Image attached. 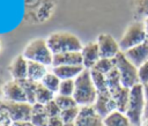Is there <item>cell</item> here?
Returning a JSON list of instances; mask_svg holds the SVG:
<instances>
[{
    "instance_id": "cell-38",
    "label": "cell",
    "mask_w": 148,
    "mask_h": 126,
    "mask_svg": "<svg viewBox=\"0 0 148 126\" xmlns=\"http://www.w3.org/2000/svg\"><path fill=\"white\" fill-rule=\"evenodd\" d=\"M143 94H145L146 101H148V83L147 84H143Z\"/></svg>"
},
{
    "instance_id": "cell-5",
    "label": "cell",
    "mask_w": 148,
    "mask_h": 126,
    "mask_svg": "<svg viewBox=\"0 0 148 126\" xmlns=\"http://www.w3.org/2000/svg\"><path fill=\"white\" fill-rule=\"evenodd\" d=\"M146 105V97L143 94V86L138 83L130 90V99L125 114L132 125L139 126L143 120V110Z\"/></svg>"
},
{
    "instance_id": "cell-26",
    "label": "cell",
    "mask_w": 148,
    "mask_h": 126,
    "mask_svg": "<svg viewBox=\"0 0 148 126\" xmlns=\"http://www.w3.org/2000/svg\"><path fill=\"white\" fill-rule=\"evenodd\" d=\"M90 74H91V79L96 87L97 92H104V91L109 90L108 82H106V75H104L97 71H94V69H90Z\"/></svg>"
},
{
    "instance_id": "cell-42",
    "label": "cell",
    "mask_w": 148,
    "mask_h": 126,
    "mask_svg": "<svg viewBox=\"0 0 148 126\" xmlns=\"http://www.w3.org/2000/svg\"><path fill=\"white\" fill-rule=\"evenodd\" d=\"M64 126H75V123H65Z\"/></svg>"
},
{
    "instance_id": "cell-28",
    "label": "cell",
    "mask_w": 148,
    "mask_h": 126,
    "mask_svg": "<svg viewBox=\"0 0 148 126\" xmlns=\"http://www.w3.org/2000/svg\"><path fill=\"white\" fill-rule=\"evenodd\" d=\"M54 101L60 108V110H66V109H71L74 106H79L73 96H62V95L57 94L54 97Z\"/></svg>"
},
{
    "instance_id": "cell-20",
    "label": "cell",
    "mask_w": 148,
    "mask_h": 126,
    "mask_svg": "<svg viewBox=\"0 0 148 126\" xmlns=\"http://www.w3.org/2000/svg\"><path fill=\"white\" fill-rule=\"evenodd\" d=\"M104 126H132L127 116L118 110L111 112L109 116L103 118Z\"/></svg>"
},
{
    "instance_id": "cell-34",
    "label": "cell",
    "mask_w": 148,
    "mask_h": 126,
    "mask_svg": "<svg viewBox=\"0 0 148 126\" xmlns=\"http://www.w3.org/2000/svg\"><path fill=\"white\" fill-rule=\"evenodd\" d=\"M0 126H14V121L10 119L8 112L0 104Z\"/></svg>"
},
{
    "instance_id": "cell-15",
    "label": "cell",
    "mask_w": 148,
    "mask_h": 126,
    "mask_svg": "<svg viewBox=\"0 0 148 126\" xmlns=\"http://www.w3.org/2000/svg\"><path fill=\"white\" fill-rule=\"evenodd\" d=\"M8 72L13 80L22 81L28 79V60L23 57V54L14 57L8 66Z\"/></svg>"
},
{
    "instance_id": "cell-18",
    "label": "cell",
    "mask_w": 148,
    "mask_h": 126,
    "mask_svg": "<svg viewBox=\"0 0 148 126\" xmlns=\"http://www.w3.org/2000/svg\"><path fill=\"white\" fill-rule=\"evenodd\" d=\"M47 66L37 62V61H29L28 60V79L35 82H40L43 77L47 74Z\"/></svg>"
},
{
    "instance_id": "cell-29",
    "label": "cell",
    "mask_w": 148,
    "mask_h": 126,
    "mask_svg": "<svg viewBox=\"0 0 148 126\" xmlns=\"http://www.w3.org/2000/svg\"><path fill=\"white\" fill-rule=\"evenodd\" d=\"M75 89V81L74 80H61L58 95L62 96H73Z\"/></svg>"
},
{
    "instance_id": "cell-14",
    "label": "cell",
    "mask_w": 148,
    "mask_h": 126,
    "mask_svg": "<svg viewBox=\"0 0 148 126\" xmlns=\"http://www.w3.org/2000/svg\"><path fill=\"white\" fill-rule=\"evenodd\" d=\"M126 58L138 68L148 61V39L124 52Z\"/></svg>"
},
{
    "instance_id": "cell-25",
    "label": "cell",
    "mask_w": 148,
    "mask_h": 126,
    "mask_svg": "<svg viewBox=\"0 0 148 126\" xmlns=\"http://www.w3.org/2000/svg\"><path fill=\"white\" fill-rule=\"evenodd\" d=\"M60 82L61 80L51 71V72H47V74L43 77V80L40 81V83L43 86H45L49 90H51L52 92H54L56 95L58 94V90H59V86H60Z\"/></svg>"
},
{
    "instance_id": "cell-23",
    "label": "cell",
    "mask_w": 148,
    "mask_h": 126,
    "mask_svg": "<svg viewBox=\"0 0 148 126\" xmlns=\"http://www.w3.org/2000/svg\"><path fill=\"white\" fill-rule=\"evenodd\" d=\"M54 97H56V94L54 92H52L45 86H43L40 82H38L37 90H36V103H39V104L45 105L46 103L53 101Z\"/></svg>"
},
{
    "instance_id": "cell-30",
    "label": "cell",
    "mask_w": 148,
    "mask_h": 126,
    "mask_svg": "<svg viewBox=\"0 0 148 126\" xmlns=\"http://www.w3.org/2000/svg\"><path fill=\"white\" fill-rule=\"evenodd\" d=\"M80 112V106H74L71 109L61 110L60 112V118L62 119L64 123H75L77 116Z\"/></svg>"
},
{
    "instance_id": "cell-1",
    "label": "cell",
    "mask_w": 148,
    "mask_h": 126,
    "mask_svg": "<svg viewBox=\"0 0 148 126\" xmlns=\"http://www.w3.org/2000/svg\"><path fill=\"white\" fill-rule=\"evenodd\" d=\"M45 39L53 55L65 52H81L83 47L81 39L76 35L65 30L51 32Z\"/></svg>"
},
{
    "instance_id": "cell-12",
    "label": "cell",
    "mask_w": 148,
    "mask_h": 126,
    "mask_svg": "<svg viewBox=\"0 0 148 126\" xmlns=\"http://www.w3.org/2000/svg\"><path fill=\"white\" fill-rule=\"evenodd\" d=\"M2 97L5 101H9V102H27V97L20 81L13 79L3 83Z\"/></svg>"
},
{
    "instance_id": "cell-43",
    "label": "cell",
    "mask_w": 148,
    "mask_h": 126,
    "mask_svg": "<svg viewBox=\"0 0 148 126\" xmlns=\"http://www.w3.org/2000/svg\"><path fill=\"white\" fill-rule=\"evenodd\" d=\"M1 50H2V40L0 38V52H1Z\"/></svg>"
},
{
    "instance_id": "cell-4",
    "label": "cell",
    "mask_w": 148,
    "mask_h": 126,
    "mask_svg": "<svg viewBox=\"0 0 148 126\" xmlns=\"http://www.w3.org/2000/svg\"><path fill=\"white\" fill-rule=\"evenodd\" d=\"M23 57L29 61H37L45 66H52L53 53L51 52L46 39L38 37L31 39L23 49Z\"/></svg>"
},
{
    "instance_id": "cell-8",
    "label": "cell",
    "mask_w": 148,
    "mask_h": 126,
    "mask_svg": "<svg viewBox=\"0 0 148 126\" xmlns=\"http://www.w3.org/2000/svg\"><path fill=\"white\" fill-rule=\"evenodd\" d=\"M1 106L8 112L10 119L14 123L17 121H30L32 105L28 102H9L0 99Z\"/></svg>"
},
{
    "instance_id": "cell-3",
    "label": "cell",
    "mask_w": 148,
    "mask_h": 126,
    "mask_svg": "<svg viewBox=\"0 0 148 126\" xmlns=\"http://www.w3.org/2000/svg\"><path fill=\"white\" fill-rule=\"evenodd\" d=\"M75 81V89L73 97L79 106H91L94 105L97 90L92 82L90 69H83L81 74L74 80Z\"/></svg>"
},
{
    "instance_id": "cell-27",
    "label": "cell",
    "mask_w": 148,
    "mask_h": 126,
    "mask_svg": "<svg viewBox=\"0 0 148 126\" xmlns=\"http://www.w3.org/2000/svg\"><path fill=\"white\" fill-rule=\"evenodd\" d=\"M116 67V61H114V58L113 59H110V58H101L96 65L94 66V71H97L104 75L109 74L113 68Z\"/></svg>"
},
{
    "instance_id": "cell-33",
    "label": "cell",
    "mask_w": 148,
    "mask_h": 126,
    "mask_svg": "<svg viewBox=\"0 0 148 126\" xmlns=\"http://www.w3.org/2000/svg\"><path fill=\"white\" fill-rule=\"evenodd\" d=\"M138 75H139V83L140 84L143 86V84L148 83V61L138 68Z\"/></svg>"
},
{
    "instance_id": "cell-32",
    "label": "cell",
    "mask_w": 148,
    "mask_h": 126,
    "mask_svg": "<svg viewBox=\"0 0 148 126\" xmlns=\"http://www.w3.org/2000/svg\"><path fill=\"white\" fill-rule=\"evenodd\" d=\"M44 108H45V112H46V114H47L49 118L60 116L61 110H60V108L58 106V104L56 103L54 99L51 101V102H49V103H46V104L44 105Z\"/></svg>"
},
{
    "instance_id": "cell-37",
    "label": "cell",
    "mask_w": 148,
    "mask_h": 126,
    "mask_svg": "<svg viewBox=\"0 0 148 126\" xmlns=\"http://www.w3.org/2000/svg\"><path fill=\"white\" fill-rule=\"evenodd\" d=\"M143 119H148V101H146V105L143 110Z\"/></svg>"
},
{
    "instance_id": "cell-10",
    "label": "cell",
    "mask_w": 148,
    "mask_h": 126,
    "mask_svg": "<svg viewBox=\"0 0 148 126\" xmlns=\"http://www.w3.org/2000/svg\"><path fill=\"white\" fill-rule=\"evenodd\" d=\"M75 126H104L103 118L95 111L94 106H80Z\"/></svg>"
},
{
    "instance_id": "cell-35",
    "label": "cell",
    "mask_w": 148,
    "mask_h": 126,
    "mask_svg": "<svg viewBox=\"0 0 148 126\" xmlns=\"http://www.w3.org/2000/svg\"><path fill=\"white\" fill-rule=\"evenodd\" d=\"M64 124L65 123L62 121L60 116L51 117V118H49V121H47V126H64Z\"/></svg>"
},
{
    "instance_id": "cell-22",
    "label": "cell",
    "mask_w": 148,
    "mask_h": 126,
    "mask_svg": "<svg viewBox=\"0 0 148 126\" xmlns=\"http://www.w3.org/2000/svg\"><path fill=\"white\" fill-rule=\"evenodd\" d=\"M23 90H24V94H25V97H27V102L29 104H35L36 103V90H37V86H38V82H35V81H31L29 79H25V80H22L20 81Z\"/></svg>"
},
{
    "instance_id": "cell-11",
    "label": "cell",
    "mask_w": 148,
    "mask_h": 126,
    "mask_svg": "<svg viewBox=\"0 0 148 126\" xmlns=\"http://www.w3.org/2000/svg\"><path fill=\"white\" fill-rule=\"evenodd\" d=\"M92 106H94L95 111L102 118H105L111 112L117 110L116 102H114V99L111 96L109 90L104 91V92H97V97H96V101H95Z\"/></svg>"
},
{
    "instance_id": "cell-16",
    "label": "cell",
    "mask_w": 148,
    "mask_h": 126,
    "mask_svg": "<svg viewBox=\"0 0 148 126\" xmlns=\"http://www.w3.org/2000/svg\"><path fill=\"white\" fill-rule=\"evenodd\" d=\"M84 69L82 65H64L52 67V72L60 80H75Z\"/></svg>"
},
{
    "instance_id": "cell-39",
    "label": "cell",
    "mask_w": 148,
    "mask_h": 126,
    "mask_svg": "<svg viewBox=\"0 0 148 126\" xmlns=\"http://www.w3.org/2000/svg\"><path fill=\"white\" fill-rule=\"evenodd\" d=\"M143 24H145V30H146L147 38H148V17H146V18L143 20Z\"/></svg>"
},
{
    "instance_id": "cell-41",
    "label": "cell",
    "mask_w": 148,
    "mask_h": 126,
    "mask_svg": "<svg viewBox=\"0 0 148 126\" xmlns=\"http://www.w3.org/2000/svg\"><path fill=\"white\" fill-rule=\"evenodd\" d=\"M141 126H148V119H143L141 123Z\"/></svg>"
},
{
    "instance_id": "cell-2",
    "label": "cell",
    "mask_w": 148,
    "mask_h": 126,
    "mask_svg": "<svg viewBox=\"0 0 148 126\" xmlns=\"http://www.w3.org/2000/svg\"><path fill=\"white\" fill-rule=\"evenodd\" d=\"M58 0H24V16L27 23H44L54 13Z\"/></svg>"
},
{
    "instance_id": "cell-31",
    "label": "cell",
    "mask_w": 148,
    "mask_h": 126,
    "mask_svg": "<svg viewBox=\"0 0 148 126\" xmlns=\"http://www.w3.org/2000/svg\"><path fill=\"white\" fill-rule=\"evenodd\" d=\"M134 9L139 16L148 17V0H134Z\"/></svg>"
},
{
    "instance_id": "cell-40",
    "label": "cell",
    "mask_w": 148,
    "mask_h": 126,
    "mask_svg": "<svg viewBox=\"0 0 148 126\" xmlns=\"http://www.w3.org/2000/svg\"><path fill=\"white\" fill-rule=\"evenodd\" d=\"M5 82H2V77H1V74H0V96H2V86H3Z\"/></svg>"
},
{
    "instance_id": "cell-36",
    "label": "cell",
    "mask_w": 148,
    "mask_h": 126,
    "mask_svg": "<svg viewBox=\"0 0 148 126\" xmlns=\"http://www.w3.org/2000/svg\"><path fill=\"white\" fill-rule=\"evenodd\" d=\"M14 126H34L30 121H17L14 123Z\"/></svg>"
},
{
    "instance_id": "cell-9",
    "label": "cell",
    "mask_w": 148,
    "mask_h": 126,
    "mask_svg": "<svg viewBox=\"0 0 148 126\" xmlns=\"http://www.w3.org/2000/svg\"><path fill=\"white\" fill-rule=\"evenodd\" d=\"M97 45L99 49L101 58H110L113 59L117 57L118 53L121 52L119 42H117L111 35L109 34H99L97 36Z\"/></svg>"
},
{
    "instance_id": "cell-6",
    "label": "cell",
    "mask_w": 148,
    "mask_h": 126,
    "mask_svg": "<svg viewBox=\"0 0 148 126\" xmlns=\"http://www.w3.org/2000/svg\"><path fill=\"white\" fill-rule=\"evenodd\" d=\"M147 38V34L145 30V24L143 21H134L132 22L123 34L120 40H119V46L121 52H125L141 43H143Z\"/></svg>"
},
{
    "instance_id": "cell-13",
    "label": "cell",
    "mask_w": 148,
    "mask_h": 126,
    "mask_svg": "<svg viewBox=\"0 0 148 126\" xmlns=\"http://www.w3.org/2000/svg\"><path fill=\"white\" fill-rule=\"evenodd\" d=\"M82 55V65L86 69H92L96 62L101 59L99 49L97 45V42H88L83 45L81 50Z\"/></svg>"
},
{
    "instance_id": "cell-7",
    "label": "cell",
    "mask_w": 148,
    "mask_h": 126,
    "mask_svg": "<svg viewBox=\"0 0 148 126\" xmlns=\"http://www.w3.org/2000/svg\"><path fill=\"white\" fill-rule=\"evenodd\" d=\"M116 61V68L119 73L120 81L124 87L131 89L135 84L139 83V75H138V67L134 66L124 54V52H120L114 58Z\"/></svg>"
},
{
    "instance_id": "cell-17",
    "label": "cell",
    "mask_w": 148,
    "mask_h": 126,
    "mask_svg": "<svg viewBox=\"0 0 148 126\" xmlns=\"http://www.w3.org/2000/svg\"><path fill=\"white\" fill-rule=\"evenodd\" d=\"M64 65H82L81 52H65V53L54 54L52 67L64 66Z\"/></svg>"
},
{
    "instance_id": "cell-19",
    "label": "cell",
    "mask_w": 148,
    "mask_h": 126,
    "mask_svg": "<svg viewBox=\"0 0 148 126\" xmlns=\"http://www.w3.org/2000/svg\"><path fill=\"white\" fill-rule=\"evenodd\" d=\"M47 121H49V117L45 112L44 105L39 103L32 104L30 123L34 126H47Z\"/></svg>"
},
{
    "instance_id": "cell-21",
    "label": "cell",
    "mask_w": 148,
    "mask_h": 126,
    "mask_svg": "<svg viewBox=\"0 0 148 126\" xmlns=\"http://www.w3.org/2000/svg\"><path fill=\"white\" fill-rule=\"evenodd\" d=\"M130 90L126 87H121L119 90H117L116 92H113L111 96L113 97L116 105H117V110L125 113L127 110V105H128V99H130Z\"/></svg>"
},
{
    "instance_id": "cell-24",
    "label": "cell",
    "mask_w": 148,
    "mask_h": 126,
    "mask_svg": "<svg viewBox=\"0 0 148 126\" xmlns=\"http://www.w3.org/2000/svg\"><path fill=\"white\" fill-rule=\"evenodd\" d=\"M106 82H108V89H109L111 95L113 92H116L117 90H119L121 87H124L121 81H120V76H119V73H118L116 67L109 74H106Z\"/></svg>"
}]
</instances>
